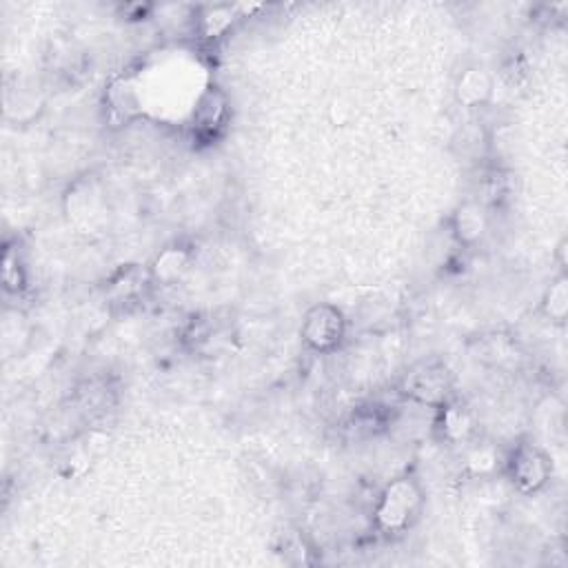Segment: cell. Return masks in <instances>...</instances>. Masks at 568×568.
<instances>
[{
    "label": "cell",
    "mask_w": 568,
    "mask_h": 568,
    "mask_svg": "<svg viewBox=\"0 0 568 568\" xmlns=\"http://www.w3.org/2000/svg\"><path fill=\"white\" fill-rule=\"evenodd\" d=\"M344 336V320L342 313L329 304L313 307L302 324V338L309 347L318 351L333 349Z\"/></svg>",
    "instance_id": "6da1fadb"
},
{
    "label": "cell",
    "mask_w": 568,
    "mask_h": 568,
    "mask_svg": "<svg viewBox=\"0 0 568 568\" xmlns=\"http://www.w3.org/2000/svg\"><path fill=\"white\" fill-rule=\"evenodd\" d=\"M511 471L513 482L520 486L522 491H537L546 482V478H549L546 458L537 449H531V446H522V449L515 453Z\"/></svg>",
    "instance_id": "7a4b0ae2"
},
{
    "label": "cell",
    "mask_w": 568,
    "mask_h": 568,
    "mask_svg": "<svg viewBox=\"0 0 568 568\" xmlns=\"http://www.w3.org/2000/svg\"><path fill=\"white\" fill-rule=\"evenodd\" d=\"M415 502H418V495L413 493V486L409 482L393 484L382 500L380 522L387 529H400V526L407 524Z\"/></svg>",
    "instance_id": "3957f363"
},
{
    "label": "cell",
    "mask_w": 568,
    "mask_h": 568,
    "mask_svg": "<svg viewBox=\"0 0 568 568\" xmlns=\"http://www.w3.org/2000/svg\"><path fill=\"white\" fill-rule=\"evenodd\" d=\"M407 389L422 402H435L442 398L446 389H449V373H446L444 367L424 364V367L409 373Z\"/></svg>",
    "instance_id": "277c9868"
},
{
    "label": "cell",
    "mask_w": 568,
    "mask_h": 568,
    "mask_svg": "<svg viewBox=\"0 0 568 568\" xmlns=\"http://www.w3.org/2000/svg\"><path fill=\"white\" fill-rule=\"evenodd\" d=\"M489 78H486L482 71L471 69L466 71L460 80V100L466 105H478L482 100L489 96Z\"/></svg>",
    "instance_id": "5b68a950"
},
{
    "label": "cell",
    "mask_w": 568,
    "mask_h": 568,
    "mask_svg": "<svg viewBox=\"0 0 568 568\" xmlns=\"http://www.w3.org/2000/svg\"><path fill=\"white\" fill-rule=\"evenodd\" d=\"M551 316L553 318H562L564 311H566V287H564V280H560L551 289Z\"/></svg>",
    "instance_id": "8992f818"
}]
</instances>
